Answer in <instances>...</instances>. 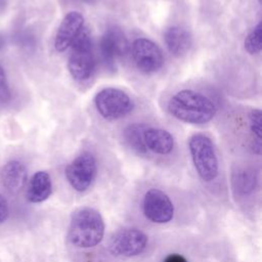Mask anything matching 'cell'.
I'll list each match as a JSON object with an SVG mask.
<instances>
[{
    "label": "cell",
    "instance_id": "1",
    "mask_svg": "<svg viewBox=\"0 0 262 262\" xmlns=\"http://www.w3.org/2000/svg\"><path fill=\"white\" fill-rule=\"evenodd\" d=\"M168 112L177 120L193 125L210 122L216 115V106L206 95L190 89L175 93L168 101Z\"/></svg>",
    "mask_w": 262,
    "mask_h": 262
},
{
    "label": "cell",
    "instance_id": "2",
    "mask_svg": "<svg viewBox=\"0 0 262 262\" xmlns=\"http://www.w3.org/2000/svg\"><path fill=\"white\" fill-rule=\"evenodd\" d=\"M104 234V221L101 214L90 207L76 209L69 225L68 238L78 248H91L98 245Z\"/></svg>",
    "mask_w": 262,
    "mask_h": 262
},
{
    "label": "cell",
    "instance_id": "3",
    "mask_svg": "<svg viewBox=\"0 0 262 262\" xmlns=\"http://www.w3.org/2000/svg\"><path fill=\"white\" fill-rule=\"evenodd\" d=\"M188 148L199 176L206 182L218 175L219 164L213 141L203 133H195L188 140Z\"/></svg>",
    "mask_w": 262,
    "mask_h": 262
},
{
    "label": "cell",
    "instance_id": "4",
    "mask_svg": "<svg viewBox=\"0 0 262 262\" xmlns=\"http://www.w3.org/2000/svg\"><path fill=\"white\" fill-rule=\"evenodd\" d=\"M71 47L68 59L69 73L76 81H86L92 76L95 67L92 42L87 28H82Z\"/></svg>",
    "mask_w": 262,
    "mask_h": 262
},
{
    "label": "cell",
    "instance_id": "5",
    "mask_svg": "<svg viewBox=\"0 0 262 262\" xmlns=\"http://www.w3.org/2000/svg\"><path fill=\"white\" fill-rule=\"evenodd\" d=\"M94 105L97 113L110 121L121 119L134 108V102L130 96L115 87H106L98 91L94 96Z\"/></svg>",
    "mask_w": 262,
    "mask_h": 262
},
{
    "label": "cell",
    "instance_id": "6",
    "mask_svg": "<svg viewBox=\"0 0 262 262\" xmlns=\"http://www.w3.org/2000/svg\"><path fill=\"white\" fill-rule=\"evenodd\" d=\"M148 243L147 235L135 227L122 228L116 231L110 239L108 250L117 257L130 258L141 254Z\"/></svg>",
    "mask_w": 262,
    "mask_h": 262
},
{
    "label": "cell",
    "instance_id": "7",
    "mask_svg": "<svg viewBox=\"0 0 262 262\" xmlns=\"http://www.w3.org/2000/svg\"><path fill=\"white\" fill-rule=\"evenodd\" d=\"M96 174V160L88 151L77 156L66 168V177L70 185L79 192L87 190L92 185Z\"/></svg>",
    "mask_w": 262,
    "mask_h": 262
},
{
    "label": "cell",
    "instance_id": "8",
    "mask_svg": "<svg viewBox=\"0 0 262 262\" xmlns=\"http://www.w3.org/2000/svg\"><path fill=\"white\" fill-rule=\"evenodd\" d=\"M131 54L136 68L144 74H154L164 64L161 48L147 38H137L131 46Z\"/></svg>",
    "mask_w": 262,
    "mask_h": 262
},
{
    "label": "cell",
    "instance_id": "9",
    "mask_svg": "<svg viewBox=\"0 0 262 262\" xmlns=\"http://www.w3.org/2000/svg\"><path fill=\"white\" fill-rule=\"evenodd\" d=\"M99 48L104 64L110 69H114L128 52V40L121 28L112 26L102 34Z\"/></svg>",
    "mask_w": 262,
    "mask_h": 262
},
{
    "label": "cell",
    "instance_id": "10",
    "mask_svg": "<svg viewBox=\"0 0 262 262\" xmlns=\"http://www.w3.org/2000/svg\"><path fill=\"white\" fill-rule=\"evenodd\" d=\"M144 216L155 223H167L174 215V206L169 196L158 188H150L142 202Z\"/></svg>",
    "mask_w": 262,
    "mask_h": 262
},
{
    "label": "cell",
    "instance_id": "11",
    "mask_svg": "<svg viewBox=\"0 0 262 262\" xmlns=\"http://www.w3.org/2000/svg\"><path fill=\"white\" fill-rule=\"evenodd\" d=\"M84 27V16L79 11L68 12L60 21L54 38V48L58 52L66 51Z\"/></svg>",
    "mask_w": 262,
    "mask_h": 262
},
{
    "label": "cell",
    "instance_id": "12",
    "mask_svg": "<svg viewBox=\"0 0 262 262\" xmlns=\"http://www.w3.org/2000/svg\"><path fill=\"white\" fill-rule=\"evenodd\" d=\"M164 41L168 51L175 57L185 55L192 44L189 32L179 26L168 28L164 33Z\"/></svg>",
    "mask_w": 262,
    "mask_h": 262
},
{
    "label": "cell",
    "instance_id": "13",
    "mask_svg": "<svg viewBox=\"0 0 262 262\" xmlns=\"http://www.w3.org/2000/svg\"><path fill=\"white\" fill-rule=\"evenodd\" d=\"M146 149L158 155H169L174 148L173 135L162 128L148 127L143 133Z\"/></svg>",
    "mask_w": 262,
    "mask_h": 262
},
{
    "label": "cell",
    "instance_id": "14",
    "mask_svg": "<svg viewBox=\"0 0 262 262\" xmlns=\"http://www.w3.org/2000/svg\"><path fill=\"white\" fill-rule=\"evenodd\" d=\"M2 184L12 192L20 190L27 181V169L25 165L16 160L6 163L0 172Z\"/></svg>",
    "mask_w": 262,
    "mask_h": 262
},
{
    "label": "cell",
    "instance_id": "15",
    "mask_svg": "<svg viewBox=\"0 0 262 262\" xmlns=\"http://www.w3.org/2000/svg\"><path fill=\"white\" fill-rule=\"evenodd\" d=\"M52 192V182L50 175L45 171L36 172L28 185L27 199L31 203H42L46 201Z\"/></svg>",
    "mask_w": 262,
    "mask_h": 262
},
{
    "label": "cell",
    "instance_id": "16",
    "mask_svg": "<svg viewBox=\"0 0 262 262\" xmlns=\"http://www.w3.org/2000/svg\"><path fill=\"white\" fill-rule=\"evenodd\" d=\"M233 190L239 195H247L251 193L257 182V176L253 169L237 168L233 171L231 176Z\"/></svg>",
    "mask_w": 262,
    "mask_h": 262
},
{
    "label": "cell",
    "instance_id": "17",
    "mask_svg": "<svg viewBox=\"0 0 262 262\" xmlns=\"http://www.w3.org/2000/svg\"><path fill=\"white\" fill-rule=\"evenodd\" d=\"M146 128L147 126L145 124L133 123L128 125L123 132L126 143L136 152L144 154L147 150L143 140V133Z\"/></svg>",
    "mask_w": 262,
    "mask_h": 262
},
{
    "label": "cell",
    "instance_id": "18",
    "mask_svg": "<svg viewBox=\"0 0 262 262\" xmlns=\"http://www.w3.org/2000/svg\"><path fill=\"white\" fill-rule=\"evenodd\" d=\"M261 36H262V24L261 21H259L247 35L244 41V46L248 53L257 54L261 51V48H262Z\"/></svg>",
    "mask_w": 262,
    "mask_h": 262
},
{
    "label": "cell",
    "instance_id": "19",
    "mask_svg": "<svg viewBox=\"0 0 262 262\" xmlns=\"http://www.w3.org/2000/svg\"><path fill=\"white\" fill-rule=\"evenodd\" d=\"M261 119H262V114L259 108H255V110L251 111L250 116H249L250 129L257 140H261V135H262Z\"/></svg>",
    "mask_w": 262,
    "mask_h": 262
},
{
    "label": "cell",
    "instance_id": "20",
    "mask_svg": "<svg viewBox=\"0 0 262 262\" xmlns=\"http://www.w3.org/2000/svg\"><path fill=\"white\" fill-rule=\"evenodd\" d=\"M10 99V90L3 68L0 66V103H5Z\"/></svg>",
    "mask_w": 262,
    "mask_h": 262
},
{
    "label": "cell",
    "instance_id": "21",
    "mask_svg": "<svg viewBox=\"0 0 262 262\" xmlns=\"http://www.w3.org/2000/svg\"><path fill=\"white\" fill-rule=\"evenodd\" d=\"M9 215V207L6 199L0 193V223H3Z\"/></svg>",
    "mask_w": 262,
    "mask_h": 262
},
{
    "label": "cell",
    "instance_id": "22",
    "mask_svg": "<svg viewBox=\"0 0 262 262\" xmlns=\"http://www.w3.org/2000/svg\"><path fill=\"white\" fill-rule=\"evenodd\" d=\"M163 262H187V261L183 256L179 254H170L164 259Z\"/></svg>",
    "mask_w": 262,
    "mask_h": 262
},
{
    "label": "cell",
    "instance_id": "23",
    "mask_svg": "<svg viewBox=\"0 0 262 262\" xmlns=\"http://www.w3.org/2000/svg\"><path fill=\"white\" fill-rule=\"evenodd\" d=\"M80 1L85 2V3H93V2H95L96 0H80Z\"/></svg>",
    "mask_w": 262,
    "mask_h": 262
},
{
    "label": "cell",
    "instance_id": "24",
    "mask_svg": "<svg viewBox=\"0 0 262 262\" xmlns=\"http://www.w3.org/2000/svg\"><path fill=\"white\" fill-rule=\"evenodd\" d=\"M2 45H3V41H2V38H1V36H0V48L2 47Z\"/></svg>",
    "mask_w": 262,
    "mask_h": 262
}]
</instances>
